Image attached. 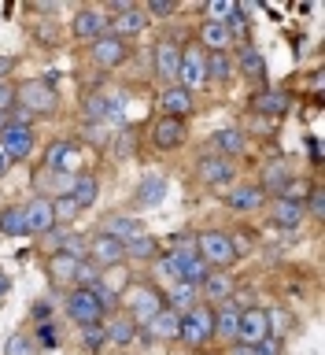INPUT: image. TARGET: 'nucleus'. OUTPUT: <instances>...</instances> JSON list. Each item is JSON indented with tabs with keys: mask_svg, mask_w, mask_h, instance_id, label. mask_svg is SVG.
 I'll list each match as a JSON object with an SVG mask.
<instances>
[{
	"mask_svg": "<svg viewBox=\"0 0 325 355\" xmlns=\"http://www.w3.org/2000/svg\"><path fill=\"white\" fill-rule=\"evenodd\" d=\"M8 293H11V277H8L4 270H0V300H4Z\"/></svg>",
	"mask_w": 325,
	"mask_h": 355,
	"instance_id": "obj_57",
	"label": "nucleus"
},
{
	"mask_svg": "<svg viewBox=\"0 0 325 355\" xmlns=\"http://www.w3.org/2000/svg\"><path fill=\"white\" fill-rule=\"evenodd\" d=\"M182 49L185 44L177 41V37H159L155 41V49H152V71L163 78L166 85H174L177 82V67H182Z\"/></svg>",
	"mask_w": 325,
	"mask_h": 355,
	"instance_id": "obj_8",
	"label": "nucleus"
},
{
	"mask_svg": "<svg viewBox=\"0 0 325 355\" xmlns=\"http://www.w3.org/2000/svg\"><path fill=\"white\" fill-rule=\"evenodd\" d=\"M196 178H200V185H229L233 178H237V163L204 152L196 159Z\"/></svg>",
	"mask_w": 325,
	"mask_h": 355,
	"instance_id": "obj_11",
	"label": "nucleus"
},
{
	"mask_svg": "<svg viewBox=\"0 0 325 355\" xmlns=\"http://www.w3.org/2000/svg\"><path fill=\"white\" fill-rule=\"evenodd\" d=\"M229 355H255V344H240V340H233Z\"/></svg>",
	"mask_w": 325,
	"mask_h": 355,
	"instance_id": "obj_56",
	"label": "nucleus"
},
{
	"mask_svg": "<svg viewBox=\"0 0 325 355\" xmlns=\"http://www.w3.org/2000/svg\"><path fill=\"white\" fill-rule=\"evenodd\" d=\"M244 148H248V133H244L240 126H226L207 141V152L222 155V159H237V155H244Z\"/></svg>",
	"mask_w": 325,
	"mask_h": 355,
	"instance_id": "obj_15",
	"label": "nucleus"
},
{
	"mask_svg": "<svg viewBox=\"0 0 325 355\" xmlns=\"http://www.w3.org/2000/svg\"><path fill=\"white\" fill-rule=\"evenodd\" d=\"M52 215H55V226L71 230L74 222H78V215H82V211H78V204H74L71 196H55V200H52Z\"/></svg>",
	"mask_w": 325,
	"mask_h": 355,
	"instance_id": "obj_39",
	"label": "nucleus"
},
{
	"mask_svg": "<svg viewBox=\"0 0 325 355\" xmlns=\"http://www.w3.org/2000/svg\"><path fill=\"white\" fill-rule=\"evenodd\" d=\"M233 67H240V74H248V78H263L266 74V60H263V52L255 49L252 41H240V52H237V60H233Z\"/></svg>",
	"mask_w": 325,
	"mask_h": 355,
	"instance_id": "obj_34",
	"label": "nucleus"
},
{
	"mask_svg": "<svg viewBox=\"0 0 325 355\" xmlns=\"http://www.w3.org/2000/svg\"><path fill=\"white\" fill-rule=\"evenodd\" d=\"M240 304L237 300H226V304H218L215 307V337H222V340H237V326H240Z\"/></svg>",
	"mask_w": 325,
	"mask_h": 355,
	"instance_id": "obj_27",
	"label": "nucleus"
},
{
	"mask_svg": "<svg viewBox=\"0 0 325 355\" xmlns=\"http://www.w3.org/2000/svg\"><path fill=\"white\" fill-rule=\"evenodd\" d=\"M159 111H163V119H188L196 111V100L182 85H166L159 93Z\"/></svg>",
	"mask_w": 325,
	"mask_h": 355,
	"instance_id": "obj_18",
	"label": "nucleus"
},
{
	"mask_svg": "<svg viewBox=\"0 0 325 355\" xmlns=\"http://www.w3.org/2000/svg\"><path fill=\"white\" fill-rule=\"evenodd\" d=\"M118 355H126V352H118Z\"/></svg>",
	"mask_w": 325,
	"mask_h": 355,
	"instance_id": "obj_61",
	"label": "nucleus"
},
{
	"mask_svg": "<svg viewBox=\"0 0 325 355\" xmlns=\"http://www.w3.org/2000/svg\"><path fill=\"white\" fill-rule=\"evenodd\" d=\"M15 93H19V107L33 111L37 119L55 115V111H60V93H55L52 82H44V78H30V82H19V85H15Z\"/></svg>",
	"mask_w": 325,
	"mask_h": 355,
	"instance_id": "obj_2",
	"label": "nucleus"
},
{
	"mask_svg": "<svg viewBox=\"0 0 325 355\" xmlns=\"http://www.w3.org/2000/svg\"><path fill=\"white\" fill-rule=\"evenodd\" d=\"M255 355H281V340L277 337H263L255 344Z\"/></svg>",
	"mask_w": 325,
	"mask_h": 355,
	"instance_id": "obj_52",
	"label": "nucleus"
},
{
	"mask_svg": "<svg viewBox=\"0 0 325 355\" xmlns=\"http://www.w3.org/2000/svg\"><path fill=\"white\" fill-rule=\"evenodd\" d=\"M115 155L118 159H130L133 155V133L126 130V137H115Z\"/></svg>",
	"mask_w": 325,
	"mask_h": 355,
	"instance_id": "obj_53",
	"label": "nucleus"
},
{
	"mask_svg": "<svg viewBox=\"0 0 325 355\" xmlns=\"http://www.w3.org/2000/svg\"><path fill=\"white\" fill-rule=\"evenodd\" d=\"M100 282H104V266H100V263H93V259L85 255V259L78 263L74 285H78V288H93V285H100Z\"/></svg>",
	"mask_w": 325,
	"mask_h": 355,
	"instance_id": "obj_40",
	"label": "nucleus"
},
{
	"mask_svg": "<svg viewBox=\"0 0 325 355\" xmlns=\"http://www.w3.org/2000/svg\"><path fill=\"white\" fill-rule=\"evenodd\" d=\"M166 196V178L159 171H148L137 182V193H133V200H137V207H155L159 200Z\"/></svg>",
	"mask_w": 325,
	"mask_h": 355,
	"instance_id": "obj_28",
	"label": "nucleus"
},
{
	"mask_svg": "<svg viewBox=\"0 0 325 355\" xmlns=\"http://www.w3.org/2000/svg\"><path fill=\"white\" fill-rule=\"evenodd\" d=\"M148 333V340H163V344H174L177 333H182V315H177L174 307H163L159 315H155L148 326H141Z\"/></svg>",
	"mask_w": 325,
	"mask_h": 355,
	"instance_id": "obj_21",
	"label": "nucleus"
},
{
	"mask_svg": "<svg viewBox=\"0 0 325 355\" xmlns=\"http://www.w3.org/2000/svg\"><path fill=\"white\" fill-rule=\"evenodd\" d=\"M288 182H292V166H288V159H281V155H277V159H270V163L263 166V182H259V189H263V193L270 189V193L277 196Z\"/></svg>",
	"mask_w": 325,
	"mask_h": 355,
	"instance_id": "obj_32",
	"label": "nucleus"
},
{
	"mask_svg": "<svg viewBox=\"0 0 325 355\" xmlns=\"http://www.w3.org/2000/svg\"><path fill=\"white\" fill-rule=\"evenodd\" d=\"M41 185H44V189H52V196H49V200H55V196H71L74 174H71V171H49V178H41Z\"/></svg>",
	"mask_w": 325,
	"mask_h": 355,
	"instance_id": "obj_41",
	"label": "nucleus"
},
{
	"mask_svg": "<svg viewBox=\"0 0 325 355\" xmlns=\"http://www.w3.org/2000/svg\"><path fill=\"white\" fill-rule=\"evenodd\" d=\"M22 226H26V237H44V233L55 230V215H52V200L49 196H33L22 204Z\"/></svg>",
	"mask_w": 325,
	"mask_h": 355,
	"instance_id": "obj_9",
	"label": "nucleus"
},
{
	"mask_svg": "<svg viewBox=\"0 0 325 355\" xmlns=\"http://www.w3.org/2000/svg\"><path fill=\"white\" fill-rule=\"evenodd\" d=\"M82 344H85V352H100L107 344V333H104V322H100V326H85L82 329Z\"/></svg>",
	"mask_w": 325,
	"mask_h": 355,
	"instance_id": "obj_46",
	"label": "nucleus"
},
{
	"mask_svg": "<svg viewBox=\"0 0 325 355\" xmlns=\"http://www.w3.org/2000/svg\"><path fill=\"white\" fill-rule=\"evenodd\" d=\"M89 259L100 263L107 270V266H115V263L126 259V248H122L115 237H107V233H93V237H89Z\"/></svg>",
	"mask_w": 325,
	"mask_h": 355,
	"instance_id": "obj_22",
	"label": "nucleus"
},
{
	"mask_svg": "<svg viewBox=\"0 0 325 355\" xmlns=\"http://www.w3.org/2000/svg\"><path fill=\"white\" fill-rule=\"evenodd\" d=\"M33 148H37V137H33V130H15V126H8L4 133H0V152H4L11 163L30 159Z\"/></svg>",
	"mask_w": 325,
	"mask_h": 355,
	"instance_id": "obj_16",
	"label": "nucleus"
},
{
	"mask_svg": "<svg viewBox=\"0 0 325 355\" xmlns=\"http://www.w3.org/2000/svg\"><path fill=\"white\" fill-rule=\"evenodd\" d=\"M174 85L188 89V93H196V89L207 85L204 49H200V44H185V49H182V67H177V82H174Z\"/></svg>",
	"mask_w": 325,
	"mask_h": 355,
	"instance_id": "obj_10",
	"label": "nucleus"
},
{
	"mask_svg": "<svg viewBox=\"0 0 325 355\" xmlns=\"http://www.w3.org/2000/svg\"><path fill=\"white\" fill-rule=\"evenodd\" d=\"M67 318L85 329V326H100L107 315H104V307L96 304V296L89 293V288H74V293L67 296Z\"/></svg>",
	"mask_w": 325,
	"mask_h": 355,
	"instance_id": "obj_7",
	"label": "nucleus"
},
{
	"mask_svg": "<svg viewBox=\"0 0 325 355\" xmlns=\"http://www.w3.org/2000/svg\"><path fill=\"white\" fill-rule=\"evenodd\" d=\"M233 44V37H229V30H226V22H204L200 26V49L204 52H226Z\"/></svg>",
	"mask_w": 325,
	"mask_h": 355,
	"instance_id": "obj_33",
	"label": "nucleus"
},
{
	"mask_svg": "<svg viewBox=\"0 0 325 355\" xmlns=\"http://www.w3.org/2000/svg\"><path fill=\"white\" fill-rule=\"evenodd\" d=\"M41 344H55V329H52V322H41Z\"/></svg>",
	"mask_w": 325,
	"mask_h": 355,
	"instance_id": "obj_55",
	"label": "nucleus"
},
{
	"mask_svg": "<svg viewBox=\"0 0 325 355\" xmlns=\"http://www.w3.org/2000/svg\"><path fill=\"white\" fill-rule=\"evenodd\" d=\"M100 233L115 237L118 244H130L133 237H141V233H148V230H144V222L137 215H107L104 226H100Z\"/></svg>",
	"mask_w": 325,
	"mask_h": 355,
	"instance_id": "obj_23",
	"label": "nucleus"
},
{
	"mask_svg": "<svg viewBox=\"0 0 325 355\" xmlns=\"http://www.w3.org/2000/svg\"><path fill=\"white\" fill-rule=\"evenodd\" d=\"M137 322H133L130 315H115V318H104V333L107 340L115 344V348H130L133 340H137Z\"/></svg>",
	"mask_w": 325,
	"mask_h": 355,
	"instance_id": "obj_30",
	"label": "nucleus"
},
{
	"mask_svg": "<svg viewBox=\"0 0 325 355\" xmlns=\"http://www.w3.org/2000/svg\"><path fill=\"white\" fill-rule=\"evenodd\" d=\"M226 30L233 41H248V19H244V8H233L226 19Z\"/></svg>",
	"mask_w": 325,
	"mask_h": 355,
	"instance_id": "obj_45",
	"label": "nucleus"
},
{
	"mask_svg": "<svg viewBox=\"0 0 325 355\" xmlns=\"http://www.w3.org/2000/svg\"><path fill=\"white\" fill-rule=\"evenodd\" d=\"M163 307H166V296L155 285H144V282L130 285V293H126V315L137 322V326H148V322L159 315Z\"/></svg>",
	"mask_w": 325,
	"mask_h": 355,
	"instance_id": "obj_4",
	"label": "nucleus"
},
{
	"mask_svg": "<svg viewBox=\"0 0 325 355\" xmlns=\"http://www.w3.org/2000/svg\"><path fill=\"white\" fill-rule=\"evenodd\" d=\"M204 71H207V82H229L237 67H233L229 52H204Z\"/></svg>",
	"mask_w": 325,
	"mask_h": 355,
	"instance_id": "obj_35",
	"label": "nucleus"
},
{
	"mask_svg": "<svg viewBox=\"0 0 325 355\" xmlns=\"http://www.w3.org/2000/svg\"><path fill=\"white\" fill-rule=\"evenodd\" d=\"M71 200L78 204V211H89L100 200V182H96V174H74V189H71Z\"/></svg>",
	"mask_w": 325,
	"mask_h": 355,
	"instance_id": "obj_31",
	"label": "nucleus"
},
{
	"mask_svg": "<svg viewBox=\"0 0 325 355\" xmlns=\"http://www.w3.org/2000/svg\"><path fill=\"white\" fill-rule=\"evenodd\" d=\"M74 141H52L49 144V152H44V171H67V163H71V155H74Z\"/></svg>",
	"mask_w": 325,
	"mask_h": 355,
	"instance_id": "obj_36",
	"label": "nucleus"
},
{
	"mask_svg": "<svg viewBox=\"0 0 325 355\" xmlns=\"http://www.w3.org/2000/svg\"><path fill=\"white\" fill-rule=\"evenodd\" d=\"M82 137H85L89 144H107V141H111L104 126H89V122H85V130H82Z\"/></svg>",
	"mask_w": 325,
	"mask_h": 355,
	"instance_id": "obj_51",
	"label": "nucleus"
},
{
	"mask_svg": "<svg viewBox=\"0 0 325 355\" xmlns=\"http://www.w3.org/2000/svg\"><path fill=\"white\" fill-rule=\"evenodd\" d=\"M193 304H196V285H185V282H177V285H174V296L166 300V307H174L177 315H185V311L193 307Z\"/></svg>",
	"mask_w": 325,
	"mask_h": 355,
	"instance_id": "obj_43",
	"label": "nucleus"
},
{
	"mask_svg": "<svg viewBox=\"0 0 325 355\" xmlns=\"http://www.w3.org/2000/svg\"><path fill=\"white\" fill-rule=\"evenodd\" d=\"M8 171H11V159H8V155H4V152H0V178H4Z\"/></svg>",
	"mask_w": 325,
	"mask_h": 355,
	"instance_id": "obj_59",
	"label": "nucleus"
},
{
	"mask_svg": "<svg viewBox=\"0 0 325 355\" xmlns=\"http://www.w3.org/2000/svg\"><path fill=\"white\" fill-rule=\"evenodd\" d=\"M107 33V11L104 8H78L74 11V19H71V37L78 41V44H93V41H100Z\"/></svg>",
	"mask_w": 325,
	"mask_h": 355,
	"instance_id": "obj_6",
	"label": "nucleus"
},
{
	"mask_svg": "<svg viewBox=\"0 0 325 355\" xmlns=\"http://www.w3.org/2000/svg\"><path fill=\"white\" fill-rule=\"evenodd\" d=\"M196 255L211 266V270H226V266L237 263L226 230H204V233H196Z\"/></svg>",
	"mask_w": 325,
	"mask_h": 355,
	"instance_id": "obj_3",
	"label": "nucleus"
},
{
	"mask_svg": "<svg viewBox=\"0 0 325 355\" xmlns=\"http://www.w3.org/2000/svg\"><path fill=\"white\" fill-rule=\"evenodd\" d=\"M107 111H111V100L100 89H85L82 93V119L89 126H107Z\"/></svg>",
	"mask_w": 325,
	"mask_h": 355,
	"instance_id": "obj_29",
	"label": "nucleus"
},
{
	"mask_svg": "<svg viewBox=\"0 0 325 355\" xmlns=\"http://www.w3.org/2000/svg\"><path fill=\"white\" fill-rule=\"evenodd\" d=\"M37 352H41V344L30 333H11L4 344V355H37Z\"/></svg>",
	"mask_w": 325,
	"mask_h": 355,
	"instance_id": "obj_42",
	"label": "nucleus"
},
{
	"mask_svg": "<svg viewBox=\"0 0 325 355\" xmlns=\"http://www.w3.org/2000/svg\"><path fill=\"white\" fill-rule=\"evenodd\" d=\"M89 63H93L96 71H118V67L130 63V44L111 37V33H104L100 41L89 44Z\"/></svg>",
	"mask_w": 325,
	"mask_h": 355,
	"instance_id": "obj_5",
	"label": "nucleus"
},
{
	"mask_svg": "<svg viewBox=\"0 0 325 355\" xmlns=\"http://www.w3.org/2000/svg\"><path fill=\"white\" fill-rule=\"evenodd\" d=\"M148 30V15H144L141 8H130V11H122V15H111L107 19V33L111 37H118V41H133V37H141V33Z\"/></svg>",
	"mask_w": 325,
	"mask_h": 355,
	"instance_id": "obj_14",
	"label": "nucleus"
},
{
	"mask_svg": "<svg viewBox=\"0 0 325 355\" xmlns=\"http://www.w3.org/2000/svg\"><path fill=\"white\" fill-rule=\"evenodd\" d=\"M226 204L237 211V215H248V211H259V207L266 204V193H263L255 182H240L237 189H229Z\"/></svg>",
	"mask_w": 325,
	"mask_h": 355,
	"instance_id": "obj_25",
	"label": "nucleus"
},
{
	"mask_svg": "<svg viewBox=\"0 0 325 355\" xmlns=\"http://www.w3.org/2000/svg\"><path fill=\"white\" fill-rule=\"evenodd\" d=\"M270 222L277 230H299L307 222V207H304V200H281V196H274V204H270Z\"/></svg>",
	"mask_w": 325,
	"mask_h": 355,
	"instance_id": "obj_19",
	"label": "nucleus"
},
{
	"mask_svg": "<svg viewBox=\"0 0 325 355\" xmlns=\"http://www.w3.org/2000/svg\"><path fill=\"white\" fill-rule=\"evenodd\" d=\"M310 159H315V163H322V144H318L315 137H310Z\"/></svg>",
	"mask_w": 325,
	"mask_h": 355,
	"instance_id": "obj_58",
	"label": "nucleus"
},
{
	"mask_svg": "<svg viewBox=\"0 0 325 355\" xmlns=\"http://www.w3.org/2000/svg\"><path fill=\"white\" fill-rule=\"evenodd\" d=\"M19 67V60H11V55H0V78H8L11 71Z\"/></svg>",
	"mask_w": 325,
	"mask_h": 355,
	"instance_id": "obj_54",
	"label": "nucleus"
},
{
	"mask_svg": "<svg viewBox=\"0 0 325 355\" xmlns=\"http://www.w3.org/2000/svg\"><path fill=\"white\" fill-rule=\"evenodd\" d=\"M89 293L96 296V304L104 307V315H118V304H122V300H118V293H115V288H111L107 282L93 285V288H89Z\"/></svg>",
	"mask_w": 325,
	"mask_h": 355,
	"instance_id": "obj_44",
	"label": "nucleus"
},
{
	"mask_svg": "<svg viewBox=\"0 0 325 355\" xmlns=\"http://www.w3.org/2000/svg\"><path fill=\"white\" fill-rule=\"evenodd\" d=\"M229 244H233V255H248L255 248V233L252 230H237V233H229Z\"/></svg>",
	"mask_w": 325,
	"mask_h": 355,
	"instance_id": "obj_48",
	"label": "nucleus"
},
{
	"mask_svg": "<svg viewBox=\"0 0 325 355\" xmlns=\"http://www.w3.org/2000/svg\"><path fill=\"white\" fill-rule=\"evenodd\" d=\"M19 104V93H15V82L11 78H0V115H11V107Z\"/></svg>",
	"mask_w": 325,
	"mask_h": 355,
	"instance_id": "obj_47",
	"label": "nucleus"
},
{
	"mask_svg": "<svg viewBox=\"0 0 325 355\" xmlns=\"http://www.w3.org/2000/svg\"><path fill=\"white\" fill-rule=\"evenodd\" d=\"M188 137V126H185V119H159L152 126V144L159 152H174V148H182Z\"/></svg>",
	"mask_w": 325,
	"mask_h": 355,
	"instance_id": "obj_17",
	"label": "nucleus"
},
{
	"mask_svg": "<svg viewBox=\"0 0 325 355\" xmlns=\"http://www.w3.org/2000/svg\"><path fill=\"white\" fill-rule=\"evenodd\" d=\"M144 15H155V19H166V15H174L177 11V4H170V0H152L148 8H141Z\"/></svg>",
	"mask_w": 325,
	"mask_h": 355,
	"instance_id": "obj_50",
	"label": "nucleus"
},
{
	"mask_svg": "<svg viewBox=\"0 0 325 355\" xmlns=\"http://www.w3.org/2000/svg\"><path fill=\"white\" fill-rule=\"evenodd\" d=\"M200 300H204V304H226V300H233L229 270H211L204 282H200Z\"/></svg>",
	"mask_w": 325,
	"mask_h": 355,
	"instance_id": "obj_24",
	"label": "nucleus"
},
{
	"mask_svg": "<svg viewBox=\"0 0 325 355\" xmlns=\"http://www.w3.org/2000/svg\"><path fill=\"white\" fill-rule=\"evenodd\" d=\"M263 337H270V315H266V307H244L240 326H237V340L240 344H259Z\"/></svg>",
	"mask_w": 325,
	"mask_h": 355,
	"instance_id": "obj_13",
	"label": "nucleus"
},
{
	"mask_svg": "<svg viewBox=\"0 0 325 355\" xmlns=\"http://www.w3.org/2000/svg\"><path fill=\"white\" fill-rule=\"evenodd\" d=\"M78 263H82V259H74V255H67V252H52L49 263H44V274H49V282L55 288H60V285H74Z\"/></svg>",
	"mask_w": 325,
	"mask_h": 355,
	"instance_id": "obj_26",
	"label": "nucleus"
},
{
	"mask_svg": "<svg viewBox=\"0 0 325 355\" xmlns=\"http://www.w3.org/2000/svg\"><path fill=\"white\" fill-rule=\"evenodd\" d=\"M304 207H307V215H315V218L325 215V193H322V185L310 189V196L304 200Z\"/></svg>",
	"mask_w": 325,
	"mask_h": 355,
	"instance_id": "obj_49",
	"label": "nucleus"
},
{
	"mask_svg": "<svg viewBox=\"0 0 325 355\" xmlns=\"http://www.w3.org/2000/svg\"><path fill=\"white\" fill-rule=\"evenodd\" d=\"M126 248V259H155L159 255V241L152 237V233H141V237H133L130 244H122Z\"/></svg>",
	"mask_w": 325,
	"mask_h": 355,
	"instance_id": "obj_38",
	"label": "nucleus"
},
{
	"mask_svg": "<svg viewBox=\"0 0 325 355\" xmlns=\"http://www.w3.org/2000/svg\"><path fill=\"white\" fill-rule=\"evenodd\" d=\"M0 233H4V237H26V226H22V204L0 207Z\"/></svg>",
	"mask_w": 325,
	"mask_h": 355,
	"instance_id": "obj_37",
	"label": "nucleus"
},
{
	"mask_svg": "<svg viewBox=\"0 0 325 355\" xmlns=\"http://www.w3.org/2000/svg\"><path fill=\"white\" fill-rule=\"evenodd\" d=\"M182 344H193V348H204L207 340H215V307L196 300L193 307L182 315V333H177Z\"/></svg>",
	"mask_w": 325,
	"mask_h": 355,
	"instance_id": "obj_1",
	"label": "nucleus"
},
{
	"mask_svg": "<svg viewBox=\"0 0 325 355\" xmlns=\"http://www.w3.org/2000/svg\"><path fill=\"white\" fill-rule=\"evenodd\" d=\"M8 130V115H0V133H4Z\"/></svg>",
	"mask_w": 325,
	"mask_h": 355,
	"instance_id": "obj_60",
	"label": "nucleus"
},
{
	"mask_svg": "<svg viewBox=\"0 0 325 355\" xmlns=\"http://www.w3.org/2000/svg\"><path fill=\"white\" fill-rule=\"evenodd\" d=\"M288 107H292L288 89H259V93L252 96V111L259 119H285Z\"/></svg>",
	"mask_w": 325,
	"mask_h": 355,
	"instance_id": "obj_12",
	"label": "nucleus"
},
{
	"mask_svg": "<svg viewBox=\"0 0 325 355\" xmlns=\"http://www.w3.org/2000/svg\"><path fill=\"white\" fill-rule=\"evenodd\" d=\"M193 259H196V241H185V244L177 241V244H174V252H166L163 259H159V270L170 277V282H182Z\"/></svg>",
	"mask_w": 325,
	"mask_h": 355,
	"instance_id": "obj_20",
	"label": "nucleus"
}]
</instances>
